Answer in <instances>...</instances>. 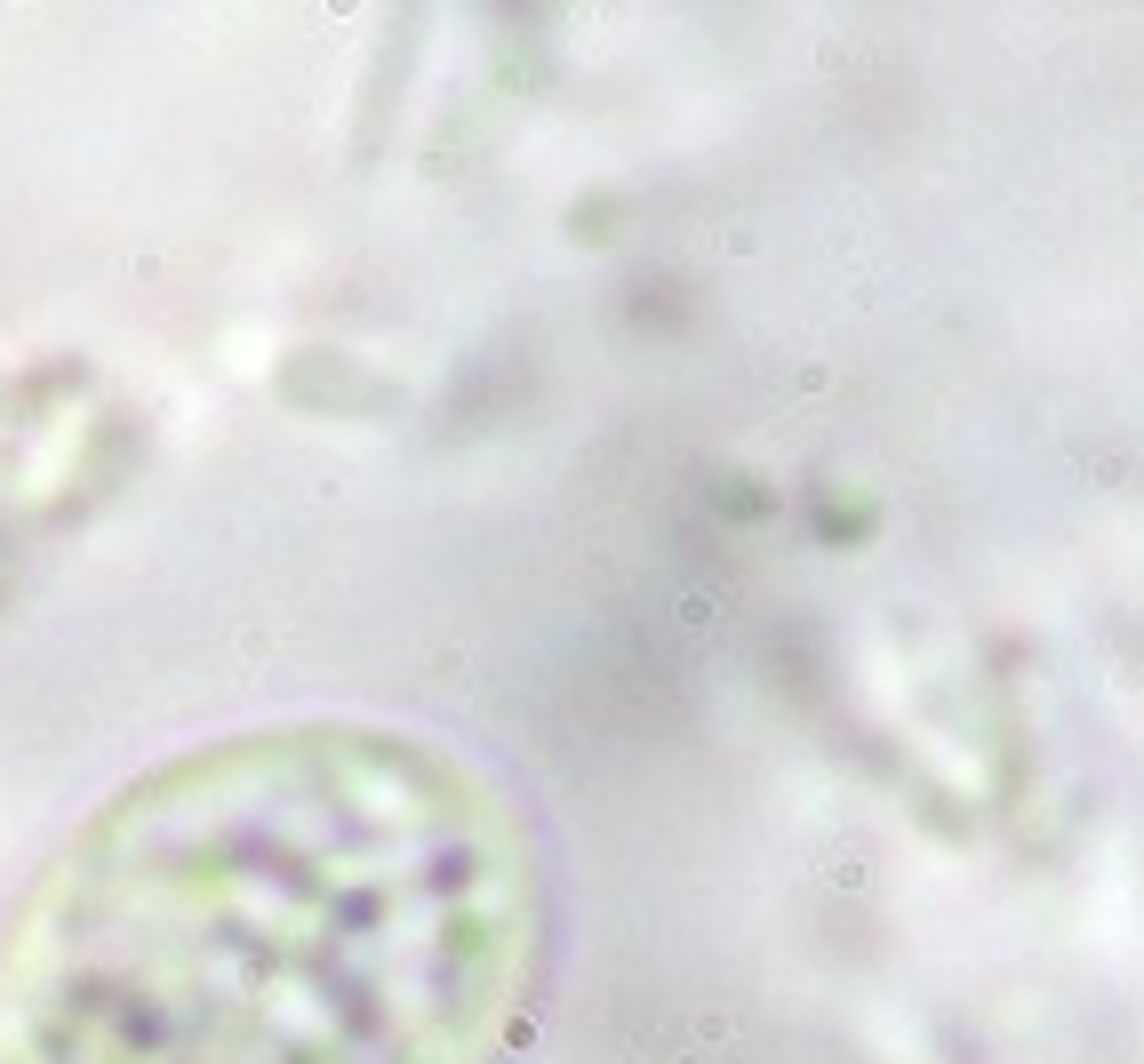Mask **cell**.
<instances>
[{
  "instance_id": "obj_1",
  "label": "cell",
  "mask_w": 1144,
  "mask_h": 1064,
  "mask_svg": "<svg viewBox=\"0 0 1144 1064\" xmlns=\"http://www.w3.org/2000/svg\"><path fill=\"white\" fill-rule=\"evenodd\" d=\"M545 936L520 800L400 721H265L129 777L0 953V1064H489Z\"/></svg>"
}]
</instances>
